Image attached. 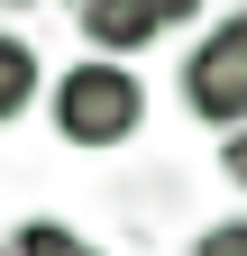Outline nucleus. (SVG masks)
I'll return each instance as SVG.
<instances>
[{
	"label": "nucleus",
	"mask_w": 247,
	"mask_h": 256,
	"mask_svg": "<svg viewBox=\"0 0 247 256\" xmlns=\"http://www.w3.org/2000/svg\"><path fill=\"white\" fill-rule=\"evenodd\" d=\"M138 119H146V92L128 64H64V82H55V138H74V146H128L138 138Z\"/></svg>",
	"instance_id": "nucleus-1"
},
{
	"label": "nucleus",
	"mask_w": 247,
	"mask_h": 256,
	"mask_svg": "<svg viewBox=\"0 0 247 256\" xmlns=\"http://www.w3.org/2000/svg\"><path fill=\"white\" fill-rule=\"evenodd\" d=\"M192 256H247V220H210L192 238Z\"/></svg>",
	"instance_id": "nucleus-6"
},
{
	"label": "nucleus",
	"mask_w": 247,
	"mask_h": 256,
	"mask_svg": "<svg viewBox=\"0 0 247 256\" xmlns=\"http://www.w3.org/2000/svg\"><path fill=\"white\" fill-rule=\"evenodd\" d=\"M183 101L202 128H247V10H229L220 28H202V46L183 55Z\"/></svg>",
	"instance_id": "nucleus-2"
},
{
	"label": "nucleus",
	"mask_w": 247,
	"mask_h": 256,
	"mask_svg": "<svg viewBox=\"0 0 247 256\" xmlns=\"http://www.w3.org/2000/svg\"><path fill=\"white\" fill-rule=\"evenodd\" d=\"M10 10H28V0H10Z\"/></svg>",
	"instance_id": "nucleus-10"
},
{
	"label": "nucleus",
	"mask_w": 247,
	"mask_h": 256,
	"mask_svg": "<svg viewBox=\"0 0 247 256\" xmlns=\"http://www.w3.org/2000/svg\"><path fill=\"white\" fill-rule=\"evenodd\" d=\"M0 256H18V247H10V238H0Z\"/></svg>",
	"instance_id": "nucleus-9"
},
{
	"label": "nucleus",
	"mask_w": 247,
	"mask_h": 256,
	"mask_svg": "<svg viewBox=\"0 0 247 256\" xmlns=\"http://www.w3.org/2000/svg\"><path fill=\"white\" fill-rule=\"evenodd\" d=\"M10 247H18V256H101L92 238H74V229H55V220H28V229H18Z\"/></svg>",
	"instance_id": "nucleus-5"
},
{
	"label": "nucleus",
	"mask_w": 247,
	"mask_h": 256,
	"mask_svg": "<svg viewBox=\"0 0 247 256\" xmlns=\"http://www.w3.org/2000/svg\"><path fill=\"white\" fill-rule=\"evenodd\" d=\"M37 46H28V37H10V28H0V128H10V119H28V110H37Z\"/></svg>",
	"instance_id": "nucleus-4"
},
{
	"label": "nucleus",
	"mask_w": 247,
	"mask_h": 256,
	"mask_svg": "<svg viewBox=\"0 0 247 256\" xmlns=\"http://www.w3.org/2000/svg\"><path fill=\"white\" fill-rule=\"evenodd\" d=\"M74 10H82V0H74Z\"/></svg>",
	"instance_id": "nucleus-11"
},
{
	"label": "nucleus",
	"mask_w": 247,
	"mask_h": 256,
	"mask_svg": "<svg viewBox=\"0 0 247 256\" xmlns=\"http://www.w3.org/2000/svg\"><path fill=\"white\" fill-rule=\"evenodd\" d=\"M220 174L247 192V128H229V138H220Z\"/></svg>",
	"instance_id": "nucleus-7"
},
{
	"label": "nucleus",
	"mask_w": 247,
	"mask_h": 256,
	"mask_svg": "<svg viewBox=\"0 0 247 256\" xmlns=\"http://www.w3.org/2000/svg\"><path fill=\"white\" fill-rule=\"evenodd\" d=\"M74 18H82V37H92V55H110V64H119V55H146V46L165 37L146 0H82Z\"/></svg>",
	"instance_id": "nucleus-3"
},
{
	"label": "nucleus",
	"mask_w": 247,
	"mask_h": 256,
	"mask_svg": "<svg viewBox=\"0 0 247 256\" xmlns=\"http://www.w3.org/2000/svg\"><path fill=\"white\" fill-rule=\"evenodd\" d=\"M146 10H156V28H192V18H202V0H146Z\"/></svg>",
	"instance_id": "nucleus-8"
}]
</instances>
